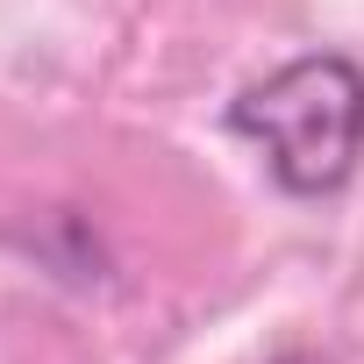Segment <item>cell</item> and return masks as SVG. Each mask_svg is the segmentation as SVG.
<instances>
[{
    "mask_svg": "<svg viewBox=\"0 0 364 364\" xmlns=\"http://www.w3.org/2000/svg\"><path fill=\"white\" fill-rule=\"evenodd\" d=\"M243 136L286 200H336L364 164V65L343 50H300L229 100Z\"/></svg>",
    "mask_w": 364,
    "mask_h": 364,
    "instance_id": "cell-1",
    "label": "cell"
},
{
    "mask_svg": "<svg viewBox=\"0 0 364 364\" xmlns=\"http://www.w3.org/2000/svg\"><path fill=\"white\" fill-rule=\"evenodd\" d=\"M272 364H328V357H314V350H286V357H272Z\"/></svg>",
    "mask_w": 364,
    "mask_h": 364,
    "instance_id": "cell-2",
    "label": "cell"
}]
</instances>
